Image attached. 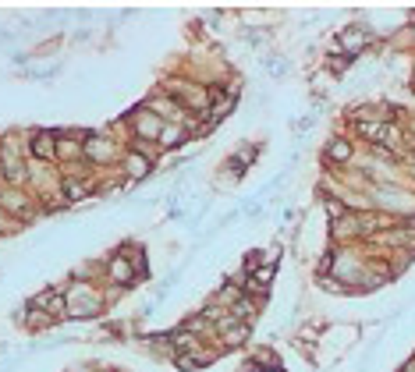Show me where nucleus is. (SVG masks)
Listing matches in <instances>:
<instances>
[{"mask_svg": "<svg viewBox=\"0 0 415 372\" xmlns=\"http://www.w3.org/2000/svg\"><path fill=\"white\" fill-rule=\"evenodd\" d=\"M366 33H362V28H348V33L341 36V43H344V50H359V46H366Z\"/></svg>", "mask_w": 415, "mask_h": 372, "instance_id": "f257e3e1", "label": "nucleus"}, {"mask_svg": "<svg viewBox=\"0 0 415 372\" xmlns=\"http://www.w3.org/2000/svg\"><path fill=\"white\" fill-rule=\"evenodd\" d=\"M36 152H39V157H50V152H53V135H36Z\"/></svg>", "mask_w": 415, "mask_h": 372, "instance_id": "7ed1b4c3", "label": "nucleus"}, {"mask_svg": "<svg viewBox=\"0 0 415 372\" xmlns=\"http://www.w3.org/2000/svg\"><path fill=\"white\" fill-rule=\"evenodd\" d=\"M348 152H351L348 142H334V145H330V157H334V160H348Z\"/></svg>", "mask_w": 415, "mask_h": 372, "instance_id": "20e7f679", "label": "nucleus"}, {"mask_svg": "<svg viewBox=\"0 0 415 372\" xmlns=\"http://www.w3.org/2000/svg\"><path fill=\"white\" fill-rule=\"evenodd\" d=\"M177 135H182V132H177V128H170V132H164V145H174V142H177Z\"/></svg>", "mask_w": 415, "mask_h": 372, "instance_id": "39448f33", "label": "nucleus"}, {"mask_svg": "<svg viewBox=\"0 0 415 372\" xmlns=\"http://www.w3.org/2000/svg\"><path fill=\"white\" fill-rule=\"evenodd\" d=\"M128 174L132 177H145V174H150V160L139 157V152H132V157H128Z\"/></svg>", "mask_w": 415, "mask_h": 372, "instance_id": "f03ea898", "label": "nucleus"}]
</instances>
